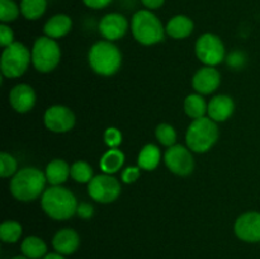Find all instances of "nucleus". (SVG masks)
<instances>
[{"label":"nucleus","mask_w":260,"mask_h":259,"mask_svg":"<svg viewBox=\"0 0 260 259\" xmlns=\"http://www.w3.org/2000/svg\"><path fill=\"white\" fill-rule=\"evenodd\" d=\"M46 175L42 170L35 167L22 168L18 170L10 180V193L13 197L22 202H30L42 197L45 192Z\"/></svg>","instance_id":"nucleus-1"},{"label":"nucleus","mask_w":260,"mask_h":259,"mask_svg":"<svg viewBox=\"0 0 260 259\" xmlns=\"http://www.w3.org/2000/svg\"><path fill=\"white\" fill-rule=\"evenodd\" d=\"M75 195L62 185H52L43 192L41 206L48 217L56 221L69 220L78 210Z\"/></svg>","instance_id":"nucleus-2"},{"label":"nucleus","mask_w":260,"mask_h":259,"mask_svg":"<svg viewBox=\"0 0 260 259\" xmlns=\"http://www.w3.org/2000/svg\"><path fill=\"white\" fill-rule=\"evenodd\" d=\"M88 61L91 70L102 76H112L122 65V53L111 41H98L90 47Z\"/></svg>","instance_id":"nucleus-3"},{"label":"nucleus","mask_w":260,"mask_h":259,"mask_svg":"<svg viewBox=\"0 0 260 259\" xmlns=\"http://www.w3.org/2000/svg\"><path fill=\"white\" fill-rule=\"evenodd\" d=\"M220 132H218L217 122L210 117L193 119L185 134V142L190 151L203 154L207 152L217 142Z\"/></svg>","instance_id":"nucleus-4"},{"label":"nucleus","mask_w":260,"mask_h":259,"mask_svg":"<svg viewBox=\"0 0 260 259\" xmlns=\"http://www.w3.org/2000/svg\"><path fill=\"white\" fill-rule=\"evenodd\" d=\"M134 38L144 46H152L161 42L165 36V28L159 18L151 10L142 9L134 14L131 20Z\"/></svg>","instance_id":"nucleus-5"},{"label":"nucleus","mask_w":260,"mask_h":259,"mask_svg":"<svg viewBox=\"0 0 260 259\" xmlns=\"http://www.w3.org/2000/svg\"><path fill=\"white\" fill-rule=\"evenodd\" d=\"M32 61V52L22 42H14L4 48L0 60L2 74L8 79L22 76Z\"/></svg>","instance_id":"nucleus-6"},{"label":"nucleus","mask_w":260,"mask_h":259,"mask_svg":"<svg viewBox=\"0 0 260 259\" xmlns=\"http://www.w3.org/2000/svg\"><path fill=\"white\" fill-rule=\"evenodd\" d=\"M61 60V48L56 40L43 36L37 38L32 47V63L40 73H51Z\"/></svg>","instance_id":"nucleus-7"},{"label":"nucleus","mask_w":260,"mask_h":259,"mask_svg":"<svg viewBox=\"0 0 260 259\" xmlns=\"http://www.w3.org/2000/svg\"><path fill=\"white\" fill-rule=\"evenodd\" d=\"M196 56L205 66H217L225 60V45L218 36L203 33L196 42Z\"/></svg>","instance_id":"nucleus-8"},{"label":"nucleus","mask_w":260,"mask_h":259,"mask_svg":"<svg viewBox=\"0 0 260 259\" xmlns=\"http://www.w3.org/2000/svg\"><path fill=\"white\" fill-rule=\"evenodd\" d=\"M121 183L112 174L94 175L88 184V193L98 203H112L121 195Z\"/></svg>","instance_id":"nucleus-9"},{"label":"nucleus","mask_w":260,"mask_h":259,"mask_svg":"<svg viewBox=\"0 0 260 259\" xmlns=\"http://www.w3.org/2000/svg\"><path fill=\"white\" fill-rule=\"evenodd\" d=\"M164 163L168 169L175 175L187 177L194 170V159L192 151L183 145L168 147L164 154Z\"/></svg>","instance_id":"nucleus-10"},{"label":"nucleus","mask_w":260,"mask_h":259,"mask_svg":"<svg viewBox=\"0 0 260 259\" xmlns=\"http://www.w3.org/2000/svg\"><path fill=\"white\" fill-rule=\"evenodd\" d=\"M43 122L48 131L55 134H65L75 126V114L69 107L56 104L46 109Z\"/></svg>","instance_id":"nucleus-11"},{"label":"nucleus","mask_w":260,"mask_h":259,"mask_svg":"<svg viewBox=\"0 0 260 259\" xmlns=\"http://www.w3.org/2000/svg\"><path fill=\"white\" fill-rule=\"evenodd\" d=\"M234 231L245 243H260V212L249 211L239 216L234 225Z\"/></svg>","instance_id":"nucleus-12"},{"label":"nucleus","mask_w":260,"mask_h":259,"mask_svg":"<svg viewBox=\"0 0 260 259\" xmlns=\"http://www.w3.org/2000/svg\"><path fill=\"white\" fill-rule=\"evenodd\" d=\"M221 84V74L213 66H203L193 75L192 86L202 95L212 94Z\"/></svg>","instance_id":"nucleus-13"},{"label":"nucleus","mask_w":260,"mask_h":259,"mask_svg":"<svg viewBox=\"0 0 260 259\" xmlns=\"http://www.w3.org/2000/svg\"><path fill=\"white\" fill-rule=\"evenodd\" d=\"M99 32L107 41H118L126 35L128 29V22L119 13H109L104 15L99 22Z\"/></svg>","instance_id":"nucleus-14"},{"label":"nucleus","mask_w":260,"mask_h":259,"mask_svg":"<svg viewBox=\"0 0 260 259\" xmlns=\"http://www.w3.org/2000/svg\"><path fill=\"white\" fill-rule=\"evenodd\" d=\"M36 91L28 84H18L10 90L9 103L18 113H27L32 111L36 104Z\"/></svg>","instance_id":"nucleus-15"},{"label":"nucleus","mask_w":260,"mask_h":259,"mask_svg":"<svg viewBox=\"0 0 260 259\" xmlns=\"http://www.w3.org/2000/svg\"><path fill=\"white\" fill-rule=\"evenodd\" d=\"M52 246L56 253L62 255H71L80 246V236L78 231L71 228L58 230L52 239Z\"/></svg>","instance_id":"nucleus-16"},{"label":"nucleus","mask_w":260,"mask_h":259,"mask_svg":"<svg viewBox=\"0 0 260 259\" xmlns=\"http://www.w3.org/2000/svg\"><path fill=\"white\" fill-rule=\"evenodd\" d=\"M234 111H235V103L231 96L226 95V94H220L216 95L208 102V109L207 113L211 119L215 122H225L233 116Z\"/></svg>","instance_id":"nucleus-17"},{"label":"nucleus","mask_w":260,"mask_h":259,"mask_svg":"<svg viewBox=\"0 0 260 259\" xmlns=\"http://www.w3.org/2000/svg\"><path fill=\"white\" fill-rule=\"evenodd\" d=\"M73 28V20L66 14H56L46 22L43 32L47 37L57 40L68 35Z\"/></svg>","instance_id":"nucleus-18"},{"label":"nucleus","mask_w":260,"mask_h":259,"mask_svg":"<svg viewBox=\"0 0 260 259\" xmlns=\"http://www.w3.org/2000/svg\"><path fill=\"white\" fill-rule=\"evenodd\" d=\"M193 29H194V23L187 15H175L165 27V32L175 40H184L189 37Z\"/></svg>","instance_id":"nucleus-19"},{"label":"nucleus","mask_w":260,"mask_h":259,"mask_svg":"<svg viewBox=\"0 0 260 259\" xmlns=\"http://www.w3.org/2000/svg\"><path fill=\"white\" fill-rule=\"evenodd\" d=\"M71 167L62 159H55L46 167L45 175L51 185H62L70 175Z\"/></svg>","instance_id":"nucleus-20"},{"label":"nucleus","mask_w":260,"mask_h":259,"mask_svg":"<svg viewBox=\"0 0 260 259\" xmlns=\"http://www.w3.org/2000/svg\"><path fill=\"white\" fill-rule=\"evenodd\" d=\"M161 160V151L159 147L154 144H147L140 150L139 156H137V165L142 170L151 172L157 168Z\"/></svg>","instance_id":"nucleus-21"},{"label":"nucleus","mask_w":260,"mask_h":259,"mask_svg":"<svg viewBox=\"0 0 260 259\" xmlns=\"http://www.w3.org/2000/svg\"><path fill=\"white\" fill-rule=\"evenodd\" d=\"M124 154L118 149H109L108 151L104 152L99 161V167H101L102 172L106 174H114V173L119 172L124 164Z\"/></svg>","instance_id":"nucleus-22"},{"label":"nucleus","mask_w":260,"mask_h":259,"mask_svg":"<svg viewBox=\"0 0 260 259\" xmlns=\"http://www.w3.org/2000/svg\"><path fill=\"white\" fill-rule=\"evenodd\" d=\"M20 250L23 255L29 259H42L47 255V245L38 236H27L20 244Z\"/></svg>","instance_id":"nucleus-23"},{"label":"nucleus","mask_w":260,"mask_h":259,"mask_svg":"<svg viewBox=\"0 0 260 259\" xmlns=\"http://www.w3.org/2000/svg\"><path fill=\"white\" fill-rule=\"evenodd\" d=\"M183 107H184V112L188 117H190L192 119H198L202 118V117H206L205 114L207 113L208 103H206L202 94L196 93L189 94L184 99Z\"/></svg>","instance_id":"nucleus-24"},{"label":"nucleus","mask_w":260,"mask_h":259,"mask_svg":"<svg viewBox=\"0 0 260 259\" xmlns=\"http://www.w3.org/2000/svg\"><path fill=\"white\" fill-rule=\"evenodd\" d=\"M47 0H22L20 13L28 20H37L45 14Z\"/></svg>","instance_id":"nucleus-25"},{"label":"nucleus","mask_w":260,"mask_h":259,"mask_svg":"<svg viewBox=\"0 0 260 259\" xmlns=\"http://www.w3.org/2000/svg\"><path fill=\"white\" fill-rule=\"evenodd\" d=\"M23 234V228L17 221H4L0 226V239L4 243L14 244L20 239Z\"/></svg>","instance_id":"nucleus-26"},{"label":"nucleus","mask_w":260,"mask_h":259,"mask_svg":"<svg viewBox=\"0 0 260 259\" xmlns=\"http://www.w3.org/2000/svg\"><path fill=\"white\" fill-rule=\"evenodd\" d=\"M70 175L75 182L89 184V182L94 178V172L89 163L84 161V160H78L71 165Z\"/></svg>","instance_id":"nucleus-27"},{"label":"nucleus","mask_w":260,"mask_h":259,"mask_svg":"<svg viewBox=\"0 0 260 259\" xmlns=\"http://www.w3.org/2000/svg\"><path fill=\"white\" fill-rule=\"evenodd\" d=\"M155 136L162 146H174L177 142V131L169 123H160L155 130Z\"/></svg>","instance_id":"nucleus-28"},{"label":"nucleus","mask_w":260,"mask_h":259,"mask_svg":"<svg viewBox=\"0 0 260 259\" xmlns=\"http://www.w3.org/2000/svg\"><path fill=\"white\" fill-rule=\"evenodd\" d=\"M20 9L13 0H0V20L3 23L14 22L19 17Z\"/></svg>","instance_id":"nucleus-29"},{"label":"nucleus","mask_w":260,"mask_h":259,"mask_svg":"<svg viewBox=\"0 0 260 259\" xmlns=\"http://www.w3.org/2000/svg\"><path fill=\"white\" fill-rule=\"evenodd\" d=\"M18 172V163L13 155L3 151L0 154V175L3 178L13 177Z\"/></svg>","instance_id":"nucleus-30"},{"label":"nucleus","mask_w":260,"mask_h":259,"mask_svg":"<svg viewBox=\"0 0 260 259\" xmlns=\"http://www.w3.org/2000/svg\"><path fill=\"white\" fill-rule=\"evenodd\" d=\"M103 140L106 142L107 146L109 149H114V147H118L122 144V134L118 128L116 127H108V128L104 131Z\"/></svg>","instance_id":"nucleus-31"},{"label":"nucleus","mask_w":260,"mask_h":259,"mask_svg":"<svg viewBox=\"0 0 260 259\" xmlns=\"http://www.w3.org/2000/svg\"><path fill=\"white\" fill-rule=\"evenodd\" d=\"M140 175H141V168L139 165L137 167H128L122 172L121 179L124 184H132L139 179Z\"/></svg>","instance_id":"nucleus-32"},{"label":"nucleus","mask_w":260,"mask_h":259,"mask_svg":"<svg viewBox=\"0 0 260 259\" xmlns=\"http://www.w3.org/2000/svg\"><path fill=\"white\" fill-rule=\"evenodd\" d=\"M12 43H14V32L5 23H2L0 24V45L5 48Z\"/></svg>","instance_id":"nucleus-33"},{"label":"nucleus","mask_w":260,"mask_h":259,"mask_svg":"<svg viewBox=\"0 0 260 259\" xmlns=\"http://www.w3.org/2000/svg\"><path fill=\"white\" fill-rule=\"evenodd\" d=\"M76 215H78L80 218H84V220H88V218L93 217L94 207L90 205V203L81 202L80 205H78Z\"/></svg>","instance_id":"nucleus-34"},{"label":"nucleus","mask_w":260,"mask_h":259,"mask_svg":"<svg viewBox=\"0 0 260 259\" xmlns=\"http://www.w3.org/2000/svg\"><path fill=\"white\" fill-rule=\"evenodd\" d=\"M228 63L231 68L240 69L241 66L245 65V55L243 52H233L228 57Z\"/></svg>","instance_id":"nucleus-35"},{"label":"nucleus","mask_w":260,"mask_h":259,"mask_svg":"<svg viewBox=\"0 0 260 259\" xmlns=\"http://www.w3.org/2000/svg\"><path fill=\"white\" fill-rule=\"evenodd\" d=\"M83 2L86 7L91 8V9H103L111 4L112 0H83Z\"/></svg>","instance_id":"nucleus-36"},{"label":"nucleus","mask_w":260,"mask_h":259,"mask_svg":"<svg viewBox=\"0 0 260 259\" xmlns=\"http://www.w3.org/2000/svg\"><path fill=\"white\" fill-rule=\"evenodd\" d=\"M142 4L145 5L149 9H159L162 4H164L165 0H141Z\"/></svg>","instance_id":"nucleus-37"},{"label":"nucleus","mask_w":260,"mask_h":259,"mask_svg":"<svg viewBox=\"0 0 260 259\" xmlns=\"http://www.w3.org/2000/svg\"><path fill=\"white\" fill-rule=\"evenodd\" d=\"M42 259H66L65 258V255H62V254H60V253H48L47 255L46 256H43Z\"/></svg>","instance_id":"nucleus-38"},{"label":"nucleus","mask_w":260,"mask_h":259,"mask_svg":"<svg viewBox=\"0 0 260 259\" xmlns=\"http://www.w3.org/2000/svg\"><path fill=\"white\" fill-rule=\"evenodd\" d=\"M13 259H29V258H27V256L23 255V254H22V255H17V256H14V258H13Z\"/></svg>","instance_id":"nucleus-39"}]
</instances>
